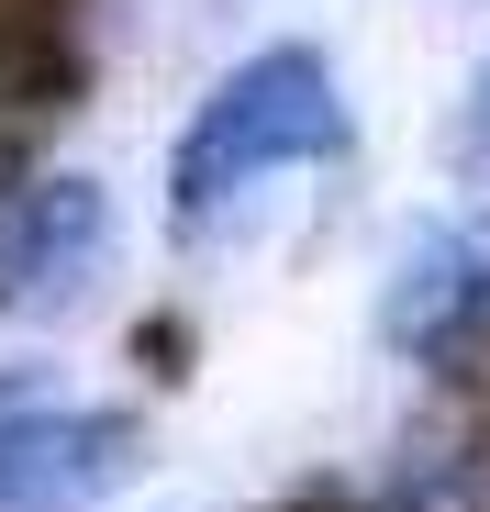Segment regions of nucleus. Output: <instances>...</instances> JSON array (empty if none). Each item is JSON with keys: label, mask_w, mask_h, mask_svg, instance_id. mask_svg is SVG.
Listing matches in <instances>:
<instances>
[{"label": "nucleus", "mask_w": 490, "mask_h": 512, "mask_svg": "<svg viewBox=\"0 0 490 512\" xmlns=\"http://www.w3.org/2000/svg\"><path fill=\"white\" fill-rule=\"evenodd\" d=\"M335 145H346L335 67H323L312 45H268V56H245L223 90L190 112V134L168 156V223L201 245V234H223L245 201H257L279 167H312Z\"/></svg>", "instance_id": "obj_1"}, {"label": "nucleus", "mask_w": 490, "mask_h": 512, "mask_svg": "<svg viewBox=\"0 0 490 512\" xmlns=\"http://www.w3.org/2000/svg\"><path fill=\"white\" fill-rule=\"evenodd\" d=\"M134 412L45 401L34 379H0V512H90L134 479Z\"/></svg>", "instance_id": "obj_2"}, {"label": "nucleus", "mask_w": 490, "mask_h": 512, "mask_svg": "<svg viewBox=\"0 0 490 512\" xmlns=\"http://www.w3.org/2000/svg\"><path fill=\"white\" fill-rule=\"evenodd\" d=\"M379 346H390V357H413V368H446V379L490 357V212L435 223V234L390 268Z\"/></svg>", "instance_id": "obj_3"}, {"label": "nucleus", "mask_w": 490, "mask_h": 512, "mask_svg": "<svg viewBox=\"0 0 490 512\" xmlns=\"http://www.w3.org/2000/svg\"><path fill=\"white\" fill-rule=\"evenodd\" d=\"M112 256V201L101 179H34L0 201V312H45L67 290H90Z\"/></svg>", "instance_id": "obj_4"}, {"label": "nucleus", "mask_w": 490, "mask_h": 512, "mask_svg": "<svg viewBox=\"0 0 490 512\" xmlns=\"http://www.w3.org/2000/svg\"><path fill=\"white\" fill-rule=\"evenodd\" d=\"M457 156L490 179V56H479V78H468V123H457Z\"/></svg>", "instance_id": "obj_5"}]
</instances>
